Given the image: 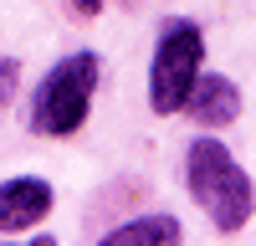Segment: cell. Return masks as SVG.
Returning <instances> with one entry per match:
<instances>
[{
  "mask_svg": "<svg viewBox=\"0 0 256 246\" xmlns=\"http://www.w3.org/2000/svg\"><path fill=\"white\" fill-rule=\"evenodd\" d=\"M184 184H190V195H195V205L210 216V226L226 236H236L241 226L251 220L256 210V190H251V180L236 159H230V149L220 138H195L190 144V154H184Z\"/></svg>",
  "mask_w": 256,
  "mask_h": 246,
  "instance_id": "1",
  "label": "cell"
},
{
  "mask_svg": "<svg viewBox=\"0 0 256 246\" xmlns=\"http://www.w3.org/2000/svg\"><path fill=\"white\" fill-rule=\"evenodd\" d=\"M98 77H102V56H98V52H72V56H62L56 67L41 77V88H36L31 128H36L41 138H67V134H77L82 123H88Z\"/></svg>",
  "mask_w": 256,
  "mask_h": 246,
  "instance_id": "2",
  "label": "cell"
},
{
  "mask_svg": "<svg viewBox=\"0 0 256 246\" xmlns=\"http://www.w3.org/2000/svg\"><path fill=\"white\" fill-rule=\"evenodd\" d=\"M200 56H205V36L190 20H169L159 31L154 62H148V108L154 113H184V98L200 77Z\"/></svg>",
  "mask_w": 256,
  "mask_h": 246,
  "instance_id": "3",
  "label": "cell"
},
{
  "mask_svg": "<svg viewBox=\"0 0 256 246\" xmlns=\"http://www.w3.org/2000/svg\"><path fill=\"white\" fill-rule=\"evenodd\" d=\"M41 216H52V184L36 180V174H20L0 184V236H16L36 226Z\"/></svg>",
  "mask_w": 256,
  "mask_h": 246,
  "instance_id": "4",
  "label": "cell"
},
{
  "mask_svg": "<svg viewBox=\"0 0 256 246\" xmlns=\"http://www.w3.org/2000/svg\"><path fill=\"white\" fill-rule=\"evenodd\" d=\"M184 108L195 113L200 128H226V123L241 118V92H236V82H230V77L200 72L195 88H190V98H184Z\"/></svg>",
  "mask_w": 256,
  "mask_h": 246,
  "instance_id": "5",
  "label": "cell"
},
{
  "mask_svg": "<svg viewBox=\"0 0 256 246\" xmlns=\"http://www.w3.org/2000/svg\"><path fill=\"white\" fill-rule=\"evenodd\" d=\"M148 246V241H180V220L174 216H144V220H128L118 226V231H108V246Z\"/></svg>",
  "mask_w": 256,
  "mask_h": 246,
  "instance_id": "6",
  "label": "cell"
},
{
  "mask_svg": "<svg viewBox=\"0 0 256 246\" xmlns=\"http://www.w3.org/2000/svg\"><path fill=\"white\" fill-rule=\"evenodd\" d=\"M16 88H20V67H16V56L0 52V108L16 98Z\"/></svg>",
  "mask_w": 256,
  "mask_h": 246,
  "instance_id": "7",
  "label": "cell"
},
{
  "mask_svg": "<svg viewBox=\"0 0 256 246\" xmlns=\"http://www.w3.org/2000/svg\"><path fill=\"white\" fill-rule=\"evenodd\" d=\"M67 10H72L77 20H88V16H98V10H102V0H67Z\"/></svg>",
  "mask_w": 256,
  "mask_h": 246,
  "instance_id": "8",
  "label": "cell"
}]
</instances>
